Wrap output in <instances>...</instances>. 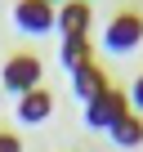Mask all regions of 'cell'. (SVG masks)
Wrapping results in <instances>:
<instances>
[{"instance_id": "1", "label": "cell", "mask_w": 143, "mask_h": 152, "mask_svg": "<svg viewBox=\"0 0 143 152\" xmlns=\"http://www.w3.org/2000/svg\"><path fill=\"white\" fill-rule=\"evenodd\" d=\"M139 40H143V14H134V9H121L103 27V49L107 54H130V49H139Z\"/></svg>"}, {"instance_id": "2", "label": "cell", "mask_w": 143, "mask_h": 152, "mask_svg": "<svg viewBox=\"0 0 143 152\" xmlns=\"http://www.w3.org/2000/svg\"><path fill=\"white\" fill-rule=\"evenodd\" d=\"M58 18V5L49 0H14V27L23 36H49Z\"/></svg>"}, {"instance_id": "3", "label": "cell", "mask_w": 143, "mask_h": 152, "mask_svg": "<svg viewBox=\"0 0 143 152\" xmlns=\"http://www.w3.org/2000/svg\"><path fill=\"white\" fill-rule=\"evenodd\" d=\"M0 85H5L14 99L27 94V90H36V85H40V58H36V54H14V58L5 63V72H0Z\"/></svg>"}, {"instance_id": "4", "label": "cell", "mask_w": 143, "mask_h": 152, "mask_svg": "<svg viewBox=\"0 0 143 152\" xmlns=\"http://www.w3.org/2000/svg\"><path fill=\"white\" fill-rule=\"evenodd\" d=\"M90 23H94V14H90L85 0H63L54 31H63V40H90Z\"/></svg>"}, {"instance_id": "5", "label": "cell", "mask_w": 143, "mask_h": 152, "mask_svg": "<svg viewBox=\"0 0 143 152\" xmlns=\"http://www.w3.org/2000/svg\"><path fill=\"white\" fill-rule=\"evenodd\" d=\"M121 112H130V103H125V94H121V90H112V85H107L98 99H90V103H85V125H90V130H107Z\"/></svg>"}, {"instance_id": "6", "label": "cell", "mask_w": 143, "mask_h": 152, "mask_svg": "<svg viewBox=\"0 0 143 152\" xmlns=\"http://www.w3.org/2000/svg\"><path fill=\"white\" fill-rule=\"evenodd\" d=\"M49 112H54V94L49 90H27V94H18V121L23 125H40V121H49Z\"/></svg>"}, {"instance_id": "7", "label": "cell", "mask_w": 143, "mask_h": 152, "mask_svg": "<svg viewBox=\"0 0 143 152\" xmlns=\"http://www.w3.org/2000/svg\"><path fill=\"white\" fill-rule=\"evenodd\" d=\"M103 90H107V72H103L98 63H85V67H76V72H72V94H76L81 103L98 99Z\"/></svg>"}, {"instance_id": "8", "label": "cell", "mask_w": 143, "mask_h": 152, "mask_svg": "<svg viewBox=\"0 0 143 152\" xmlns=\"http://www.w3.org/2000/svg\"><path fill=\"white\" fill-rule=\"evenodd\" d=\"M107 134H112L116 148H139V143H143V116H139V112H121V116L107 125Z\"/></svg>"}, {"instance_id": "9", "label": "cell", "mask_w": 143, "mask_h": 152, "mask_svg": "<svg viewBox=\"0 0 143 152\" xmlns=\"http://www.w3.org/2000/svg\"><path fill=\"white\" fill-rule=\"evenodd\" d=\"M58 63H63L67 72H76V67L94 63V54H90V40H63V49H58Z\"/></svg>"}, {"instance_id": "10", "label": "cell", "mask_w": 143, "mask_h": 152, "mask_svg": "<svg viewBox=\"0 0 143 152\" xmlns=\"http://www.w3.org/2000/svg\"><path fill=\"white\" fill-rule=\"evenodd\" d=\"M125 103H130V112H139V116H143V72L134 76V85H130V94H125Z\"/></svg>"}, {"instance_id": "11", "label": "cell", "mask_w": 143, "mask_h": 152, "mask_svg": "<svg viewBox=\"0 0 143 152\" xmlns=\"http://www.w3.org/2000/svg\"><path fill=\"white\" fill-rule=\"evenodd\" d=\"M0 152H23L18 134H9V130H0Z\"/></svg>"}, {"instance_id": "12", "label": "cell", "mask_w": 143, "mask_h": 152, "mask_svg": "<svg viewBox=\"0 0 143 152\" xmlns=\"http://www.w3.org/2000/svg\"><path fill=\"white\" fill-rule=\"evenodd\" d=\"M49 5H63V0H49Z\"/></svg>"}, {"instance_id": "13", "label": "cell", "mask_w": 143, "mask_h": 152, "mask_svg": "<svg viewBox=\"0 0 143 152\" xmlns=\"http://www.w3.org/2000/svg\"><path fill=\"white\" fill-rule=\"evenodd\" d=\"M85 5H90V0H85Z\"/></svg>"}]
</instances>
